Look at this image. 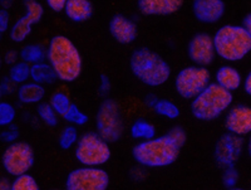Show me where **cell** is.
<instances>
[{"label":"cell","mask_w":251,"mask_h":190,"mask_svg":"<svg viewBox=\"0 0 251 190\" xmlns=\"http://www.w3.org/2000/svg\"><path fill=\"white\" fill-rule=\"evenodd\" d=\"M129 135L133 140L137 142L149 141L152 140L157 135V127L154 126L153 122H151L147 118H136L129 126Z\"/></svg>","instance_id":"44dd1931"},{"label":"cell","mask_w":251,"mask_h":190,"mask_svg":"<svg viewBox=\"0 0 251 190\" xmlns=\"http://www.w3.org/2000/svg\"><path fill=\"white\" fill-rule=\"evenodd\" d=\"M12 190H40L37 179L31 174H25L12 180Z\"/></svg>","instance_id":"4dcf8cb0"},{"label":"cell","mask_w":251,"mask_h":190,"mask_svg":"<svg viewBox=\"0 0 251 190\" xmlns=\"http://www.w3.org/2000/svg\"><path fill=\"white\" fill-rule=\"evenodd\" d=\"M129 69L136 80L151 88L163 86L172 75L169 62L147 47L133 49L129 57Z\"/></svg>","instance_id":"7a4b0ae2"},{"label":"cell","mask_w":251,"mask_h":190,"mask_svg":"<svg viewBox=\"0 0 251 190\" xmlns=\"http://www.w3.org/2000/svg\"><path fill=\"white\" fill-rule=\"evenodd\" d=\"M30 71L31 66H29L25 62L19 61L14 66L9 67L8 78L15 86L19 87L22 84L30 82Z\"/></svg>","instance_id":"cb8c5ba5"},{"label":"cell","mask_w":251,"mask_h":190,"mask_svg":"<svg viewBox=\"0 0 251 190\" xmlns=\"http://www.w3.org/2000/svg\"><path fill=\"white\" fill-rule=\"evenodd\" d=\"M3 61H4V63L8 64L9 67L14 66L15 63H18V62L20 61L19 52H18V51H15V49H9V51H6V52L4 53Z\"/></svg>","instance_id":"f35d334b"},{"label":"cell","mask_w":251,"mask_h":190,"mask_svg":"<svg viewBox=\"0 0 251 190\" xmlns=\"http://www.w3.org/2000/svg\"><path fill=\"white\" fill-rule=\"evenodd\" d=\"M30 81L46 87L47 84H53L55 81H58V78L54 72V69L51 68L50 64L46 61L43 63H38L34 64V66H31Z\"/></svg>","instance_id":"603a6c76"},{"label":"cell","mask_w":251,"mask_h":190,"mask_svg":"<svg viewBox=\"0 0 251 190\" xmlns=\"http://www.w3.org/2000/svg\"><path fill=\"white\" fill-rule=\"evenodd\" d=\"M183 0H138V12L145 17H170L180 12Z\"/></svg>","instance_id":"e0dca14e"},{"label":"cell","mask_w":251,"mask_h":190,"mask_svg":"<svg viewBox=\"0 0 251 190\" xmlns=\"http://www.w3.org/2000/svg\"><path fill=\"white\" fill-rule=\"evenodd\" d=\"M108 30L114 41L122 46L134 43L138 37L137 23L125 14H114L108 23Z\"/></svg>","instance_id":"9a60e30c"},{"label":"cell","mask_w":251,"mask_h":190,"mask_svg":"<svg viewBox=\"0 0 251 190\" xmlns=\"http://www.w3.org/2000/svg\"><path fill=\"white\" fill-rule=\"evenodd\" d=\"M187 57L192 64L200 67L211 66L215 62L216 49H215L214 37L207 32H199L191 37L187 43Z\"/></svg>","instance_id":"4fadbf2b"},{"label":"cell","mask_w":251,"mask_h":190,"mask_svg":"<svg viewBox=\"0 0 251 190\" xmlns=\"http://www.w3.org/2000/svg\"><path fill=\"white\" fill-rule=\"evenodd\" d=\"M47 62L54 69L58 81L72 83L83 71V58L75 43L68 37L57 34L47 44Z\"/></svg>","instance_id":"6da1fadb"},{"label":"cell","mask_w":251,"mask_h":190,"mask_svg":"<svg viewBox=\"0 0 251 190\" xmlns=\"http://www.w3.org/2000/svg\"><path fill=\"white\" fill-rule=\"evenodd\" d=\"M46 87L35 82H28L17 87V98L22 105H39L46 98Z\"/></svg>","instance_id":"ffe728a7"},{"label":"cell","mask_w":251,"mask_h":190,"mask_svg":"<svg viewBox=\"0 0 251 190\" xmlns=\"http://www.w3.org/2000/svg\"><path fill=\"white\" fill-rule=\"evenodd\" d=\"M35 164L34 147L26 141L6 145L1 155V166L9 176L19 178L29 174Z\"/></svg>","instance_id":"9c48e42d"},{"label":"cell","mask_w":251,"mask_h":190,"mask_svg":"<svg viewBox=\"0 0 251 190\" xmlns=\"http://www.w3.org/2000/svg\"><path fill=\"white\" fill-rule=\"evenodd\" d=\"M244 150H246L245 138L225 133L217 138L214 147V158L220 167H232L236 165Z\"/></svg>","instance_id":"7c38bea8"},{"label":"cell","mask_w":251,"mask_h":190,"mask_svg":"<svg viewBox=\"0 0 251 190\" xmlns=\"http://www.w3.org/2000/svg\"><path fill=\"white\" fill-rule=\"evenodd\" d=\"M13 24L10 23V14H9V10L5 9H1L0 10V33L4 34L5 32H9L10 28H12Z\"/></svg>","instance_id":"d590c367"},{"label":"cell","mask_w":251,"mask_h":190,"mask_svg":"<svg viewBox=\"0 0 251 190\" xmlns=\"http://www.w3.org/2000/svg\"><path fill=\"white\" fill-rule=\"evenodd\" d=\"M239 179H240V174L239 171H237L236 166L223 169V176H221V180H223V184L226 189L237 187Z\"/></svg>","instance_id":"1f68e13d"},{"label":"cell","mask_w":251,"mask_h":190,"mask_svg":"<svg viewBox=\"0 0 251 190\" xmlns=\"http://www.w3.org/2000/svg\"><path fill=\"white\" fill-rule=\"evenodd\" d=\"M108 173L103 167L78 166L71 170L64 182V190H108Z\"/></svg>","instance_id":"30bf717a"},{"label":"cell","mask_w":251,"mask_h":190,"mask_svg":"<svg viewBox=\"0 0 251 190\" xmlns=\"http://www.w3.org/2000/svg\"><path fill=\"white\" fill-rule=\"evenodd\" d=\"M153 112L160 117L167 118V120H176L180 117L181 109L174 101L169 98H160L153 109Z\"/></svg>","instance_id":"d4e9b609"},{"label":"cell","mask_w":251,"mask_h":190,"mask_svg":"<svg viewBox=\"0 0 251 190\" xmlns=\"http://www.w3.org/2000/svg\"><path fill=\"white\" fill-rule=\"evenodd\" d=\"M244 91L248 96H251V69L248 72V75L245 76L244 78V86H243Z\"/></svg>","instance_id":"b9f144b4"},{"label":"cell","mask_w":251,"mask_h":190,"mask_svg":"<svg viewBox=\"0 0 251 190\" xmlns=\"http://www.w3.org/2000/svg\"><path fill=\"white\" fill-rule=\"evenodd\" d=\"M20 61L25 62L29 66L43 63L47 61V47L39 43H28L19 51Z\"/></svg>","instance_id":"7402d4cb"},{"label":"cell","mask_w":251,"mask_h":190,"mask_svg":"<svg viewBox=\"0 0 251 190\" xmlns=\"http://www.w3.org/2000/svg\"><path fill=\"white\" fill-rule=\"evenodd\" d=\"M241 26L246 29V32H248L251 37V13H248V14L243 18V23H241Z\"/></svg>","instance_id":"7bdbcfd3"},{"label":"cell","mask_w":251,"mask_h":190,"mask_svg":"<svg viewBox=\"0 0 251 190\" xmlns=\"http://www.w3.org/2000/svg\"><path fill=\"white\" fill-rule=\"evenodd\" d=\"M246 153L251 158V134L248 136V141H246Z\"/></svg>","instance_id":"f6af8a7d"},{"label":"cell","mask_w":251,"mask_h":190,"mask_svg":"<svg viewBox=\"0 0 251 190\" xmlns=\"http://www.w3.org/2000/svg\"><path fill=\"white\" fill-rule=\"evenodd\" d=\"M96 131L107 142L114 144L125 133L122 112L118 102L113 98H104L96 113Z\"/></svg>","instance_id":"ba28073f"},{"label":"cell","mask_w":251,"mask_h":190,"mask_svg":"<svg viewBox=\"0 0 251 190\" xmlns=\"http://www.w3.org/2000/svg\"><path fill=\"white\" fill-rule=\"evenodd\" d=\"M212 75L206 67L190 64L176 73L174 86L177 95L183 100L192 101L212 83Z\"/></svg>","instance_id":"52a82bcc"},{"label":"cell","mask_w":251,"mask_h":190,"mask_svg":"<svg viewBox=\"0 0 251 190\" xmlns=\"http://www.w3.org/2000/svg\"><path fill=\"white\" fill-rule=\"evenodd\" d=\"M226 190H246L241 187H234V188H230V189H226Z\"/></svg>","instance_id":"bcb514c9"},{"label":"cell","mask_w":251,"mask_h":190,"mask_svg":"<svg viewBox=\"0 0 251 190\" xmlns=\"http://www.w3.org/2000/svg\"><path fill=\"white\" fill-rule=\"evenodd\" d=\"M226 4L224 0H195L192 14L202 24H216L224 18Z\"/></svg>","instance_id":"2e32d148"},{"label":"cell","mask_w":251,"mask_h":190,"mask_svg":"<svg viewBox=\"0 0 251 190\" xmlns=\"http://www.w3.org/2000/svg\"><path fill=\"white\" fill-rule=\"evenodd\" d=\"M1 95H10L15 89V84L13 83L8 77L3 78V81H1Z\"/></svg>","instance_id":"ab89813d"},{"label":"cell","mask_w":251,"mask_h":190,"mask_svg":"<svg viewBox=\"0 0 251 190\" xmlns=\"http://www.w3.org/2000/svg\"><path fill=\"white\" fill-rule=\"evenodd\" d=\"M111 144L96 130L80 134L79 141L75 147V158L80 166L103 167L111 160Z\"/></svg>","instance_id":"8992f818"},{"label":"cell","mask_w":251,"mask_h":190,"mask_svg":"<svg viewBox=\"0 0 251 190\" xmlns=\"http://www.w3.org/2000/svg\"><path fill=\"white\" fill-rule=\"evenodd\" d=\"M182 147L166 133L149 141L137 142L132 147V158L145 169H162L171 166L180 158Z\"/></svg>","instance_id":"3957f363"},{"label":"cell","mask_w":251,"mask_h":190,"mask_svg":"<svg viewBox=\"0 0 251 190\" xmlns=\"http://www.w3.org/2000/svg\"><path fill=\"white\" fill-rule=\"evenodd\" d=\"M93 12L91 0H67L64 14L73 23H84L91 19Z\"/></svg>","instance_id":"d6986e66"},{"label":"cell","mask_w":251,"mask_h":190,"mask_svg":"<svg viewBox=\"0 0 251 190\" xmlns=\"http://www.w3.org/2000/svg\"><path fill=\"white\" fill-rule=\"evenodd\" d=\"M226 133L239 137H248L251 134V106L245 104H234L224 117Z\"/></svg>","instance_id":"5bb4252c"},{"label":"cell","mask_w":251,"mask_h":190,"mask_svg":"<svg viewBox=\"0 0 251 190\" xmlns=\"http://www.w3.org/2000/svg\"><path fill=\"white\" fill-rule=\"evenodd\" d=\"M232 105L234 95L212 82L202 93L192 100L190 111L199 121L210 122L225 116Z\"/></svg>","instance_id":"5b68a950"},{"label":"cell","mask_w":251,"mask_h":190,"mask_svg":"<svg viewBox=\"0 0 251 190\" xmlns=\"http://www.w3.org/2000/svg\"><path fill=\"white\" fill-rule=\"evenodd\" d=\"M15 118H17V107L10 102H0V126H12L14 125Z\"/></svg>","instance_id":"f546056e"},{"label":"cell","mask_w":251,"mask_h":190,"mask_svg":"<svg viewBox=\"0 0 251 190\" xmlns=\"http://www.w3.org/2000/svg\"><path fill=\"white\" fill-rule=\"evenodd\" d=\"M46 5L51 12L64 13L67 6V0H47Z\"/></svg>","instance_id":"8d00e7d4"},{"label":"cell","mask_w":251,"mask_h":190,"mask_svg":"<svg viewBox=\"0 0 251 190\" xmlns=\"http://www.w3.org/2000/svg\"><path fill=\"white\" fill-rule=\"evenodd\" d=\"M112 91V83L111 80L107 75L102 73L100 76V86H98V92H100V96H102L103 100L104 98H109V93Z\"/></svg>","instance_id":"e575fe53"},{"label":"cell","mask_w":251,"mask_h":190,"mask_svg":"<svg viewBox=\"0 0 251 190\" xmlns=\"http://www.w3.org/2000/svg\"><path fill=\"white\" fill-rule=\"evenodd\" d=\"M129 176H131L133 182H142V180L146 179V176H147V169L136 164V166L132 167L131 171H129Z\"/></svg>","instance_id":"74e56055"},{"label":"cell","mask_w":251,"mask_h":190,"mask_svg":"<svg viewBox=\"0 0 251 190\" xmlns=\"http://www.w3.org/2000/svg\"><path fill=\"white\" fill-rule=\"evenodd\" d=\"M212 37L216 55L223 61H243L251 53V37L241 24H224Z\"/></svg>","instance_id":"277c9868"},{"label":"cell","mask_w":251,"mask_h":190,"mask_svg":"<svg viewBox=\"0 0 251 190\" xmlns=\"http://www.w3.org/2000/svg\"><path fill=\"white\" fill-rule=\"evenodd\" d=\"M80 137V134L78 131V127L72 126V125H66L60 130L59 137H58V144L63 150L75 149V145L78 144Z\"/></svg>","instance_id":"484cf974"},{"label":"cell","mask_w":251,"mask_h":190,"mask_svg":"<svg viewBox=\"0 0 251 190\" xmlns=\"http://www.w3.org/2000/svg\"><path fill=\"white\" fill-rule=\"evenodd\" d=\"M158 100H160V98L157 97L154 93H149V95L145 96V98H143V102H145V105L149 107V109H153L154 106H156V104L158 102Z\"/></svg>","instance_id":"60d3db41"},{"label":"cell","mask_w":251,"mask_h":190,"mask_svg":"<svg viewBox=\"0 0 251 190\" xmlns=\"http://www.w3.org/2000/svg\"><path fill=\"white\" fill-rule=\"evenodd\" d=\"M0 138H1V141L5 142L6 145L14 144V142L19 141L18 138H19V129L15 125H12V126L4 127V130L0 134Z\"/></svg>","instance_id":"836d02e7"},{"label":"cell","mask_w":251,"mask_h":190,"mask_svg":"<svg viewBox=\"0 0 251 190\" xmlns=\"http://www.w3.org/2000/svg\"><path fill=\"white\" fill-rule=\"evenodd\" d=\"M167 134H169L170 137H171L178 146H185L186 141H187V133H186V130L183 129V127L178 126V125H175V126H172L171 129L167 131Z\"/></svg>","instance_id":"d6a6232c"},{"label":"cell","mask_w":251,"mask_h":190,"mask_svg":"<svg viewBox=\"0 0 251 190\" xmlns=\"http://www.w3.org/2000/svg\"><path fill=\"white\" fill-rule=\"evenodd\" d=\"M37 116L40 121L48 127H55L59 121V115L54 111L49 102H42L37 106Z\"/></svg>","instance_id":"83f0119b"},{"label":"cell","mask_w":251,"mask_h":190,"mask_svg":"<svg viewBox=\"0 0 251 190\" xmlns=\"http://www.w3.org/2000/svg\"><path fill=\"white\" fill-rule=\"evenodd\" d=\"M51 190H60V189H51Z\"/></svg>","instance_id":"7dc6e473"},{"label":"cell","mask_w":251,"mask_h":190,"mask_svg":"<svg viewBox=\"0 0 251 190\" xmlns=\"http://www.w3.org/2000/svg\"><path fill=\"white\" fill-rule=\"evenodd\" d=\"M0 190H12V182L3 176L0 180Z\"/></svg>","instance_id":"ee69618b"},{"label":"cell","mask_w":251,"mask_h":190,"mask_svg":"<svg viewBox=\"0 0 251 190\" xmlns=\"http://www.w3.org/2000/svg\"><path fill=\"white\" fill-rule=\"evenodd\" d=\"M214 82L221 88L234 93L244 86V77L236 67L231 64H223L216 69Z\"/></svg>","instance_id":"ac0fdd59"},{"label":"cell","mask_w":251,"mask_h":190,"mask_svg":"<svg viewBox=\"0 0 251 190\" xmlns=\"http://www.w3.org/2000/svg\"><path fill=\"white\" fill-rule=\"evenodd\" d=\"M48 102L50 104V106L54 109L55 112L59 115V117H63V116L66 115L67 111H68V109H71L72 105H73L69 95L64 92V91H55V92L50 96Z\"/></svg>","instance_id":"4316f807"},{"label":"cell","mask_w":251,"mask_h":190,"mask_svg":"<svg viewBox=\"0 0 251 190\" xmlns=\"http://www.w3.org/2000/svg\"><path fill=\"white\" fill-rule=\"evenodd\" d=\"M24 8H25V13L18 18L9 30V38L14 43L25 42L31 34L33 27L37 26L44 17L43 4L37 0H25Z\"/></svg>","instance_id":"8fae6325"},{"label":"cell","mask_w":251,"mask_h":190,"mask_svg":"<svg viewBox=\"0 0 251 190\" xmlns=\"http://www.w3.org/2000/svg\"><path fill=\"white\" fill-rule=\"evenodd\" d=\"M62 118L67 122V125H72V126L75 127L84 126L89 120L88 115L77 104L72 105L71 109L67 111V113Z\"/></svg>","instance_id":"f1b7e54d"}]
</instances>
